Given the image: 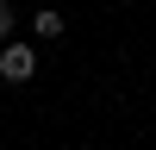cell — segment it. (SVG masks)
I'll list each match as a JSON object with an SVG mask.
<instances>
[{"mask_svg":"<svg viewBox=\"0 0 156 150\" xmlns=\"http://www.w3.org/2000/svg\"><path fill=\"white\" fill-rule=\"evenodd\" d=\"M31 75H37V50H31V44H0V81L25 88Z\"/></svg>","mask_w":156,"mask_h":150,"instance_id":"obj_1","label":"cell"},{"mask_svg":"<svg viewBox=\"0 0 156 150\" xmlns=\"http://www.w3.org/2000/svg\"><path fill=\"white\" fill-rule=\"evenodd\" d=\"M12 25H19V12H12V0H0V44L12 38Z\"/></svg>","mask_w":156,"mask_h":150,"instance_id":"obj_3","label":"cell"},{"mask_svg":"<svg viewBox=\"0 0 156 150\" xmlns=\"http://www.w3.org/2000/svg\"><path fill=\"white\" fill-rule=\"evenodd\" d=\"M31 31H37V38H62V31H69V19H62L56 6H37V12H31Z\"/></svg>","mask_w":156,"mask_h":150,"instance_id":"obj_2","label":"cell"}]
</instances>
